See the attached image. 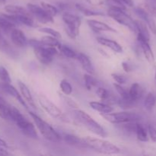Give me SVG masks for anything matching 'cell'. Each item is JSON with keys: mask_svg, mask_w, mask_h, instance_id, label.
<instances>
[{"mask_svg": "<svg viewBox=\"0 0 156 156\" xmlns=\"http://www.w3.org/2000/svg\"><path fill=\"white\" fill-rule=\"evenodd\" d=\"M83 140L88 149H93L99 153L105 155H117L120 152V149L117 146L111 142L101 139L86 136L84 137Z\"/></svg>", "mask_w": 156, "mask_h": 156, "instance_id": "obj_1", "label": "cell"}, {"mask_svg": "<svg viewBox=\"0 0 156 156\" xmlns=\"http://www.w3.org/2000/svg\"><path fill=\"white\" fill-rule=\"evenodd\" d=\"M29 114L33 119L36 127L46 140L52 143H59L61 141L60 135L54 128H53L51 125L49 124L45 120L41 119L39 116L31 111H29Z\"/></svg>", "mask_w": 156, "mask_h": 156, "instance_id": "obj_2", "label": "cell"}, {"mask_svg": "<svg viewBox=\"0 0 156 156\" xmlns=\"http://www.w3.org/2000/svg\"><path fill=\"white\" fill-rule=\"evenodd\" d=\"M75 113H76V117L78 121L82 123L90 132L101 137V138H105L108 136V133L105 129L86 112L82 111V110L76 109Z\"/></svg>", "mask_w": 156, "mask_h": 156, "instance_id": "obj_3", "label": "cell"}, {"mask_svg": "<svg viewBox=\"0 0 156 156\" xmlns=\"http://www.w3.org/2000/svg\"><path fill=\"white\" fill-rule=\"evenodd\" d=\"M62 19L65 24V30L67 35L72 39H76L79 34L82 21L79 16L65 12L62 14Z\"/></svg>", "mask_w": 156, "mask_h": 156, "instance_id": "obj_4", "label": "cell"}, {"mask_svg": "<svg viewBox=\"0 0 156 156\" xmlns=\"http://www.w3.org/2000/svg\"><path fill=\"white\" fill-rule=\"evenodd\" d=\"M108 15L110 18L114 19L120 24L125 26L133 32H136L137 27L136 21H134L129 15L125 13L124 10L118 9H109Z\"/></svg>", "mask_w": 156, "mask_h": 156, "instance_id": "obj_5", "label": "cell"}, {"mask_svg": "<svg viewBox=\"0 0 156 156\" xmlns=\"http://www.w3.org/2000/svg\"><path fill=\"white\" fill-rule=\"evenodd\" d=\"M101 115L107 121L115 125L131 121H139L140 119V116L136 114V113L127 112V111L117 113L111 112L108 113V114H101Z\"/></svg>", "mask_w": 156, "mask_h": 156, "instance_id": "obj_6", "label": "cell"}, {"mask_svg": "<svg viewBox=\"0 0 156 156\" xmlns=\"http://www.w3.org/2000/svg\"><path fill=\"white\" fill-rule=\"evenodd\" d=\"M34 52L41 63L44 65H49L53 60L54 56L58 54V51L55 47H47L44 46L34 49Z\"/></svg>", "mask_w": 156, "mask_h": 156, "instance_id": "obj_7", "label": "cell"}, {"mask_svg": "<svg viewBox=\"0 0 156 156\" xmlns=\"http://www.w3.org/2000/svg\"><path fill=\"white\" fill-rule=\"evenodd\" d=\"M38 101L43 109L52 117L59 119V120H62L64 118V115L61 110L46 96L39 95Z\"/></svg>", "mask_w": 156, "mask_h": 156, "instance_id": "obj_8", "label": "cell"}, {"mask_svg": "<svg viewBox=\"0 0 156 156\" xmlns=\"http://www.w3.org/2000/svg\"><path fill=\"white\" fill-rule=\"evenodd\" d=\"M27 8L32 16L34 17L37 21L42 24H48V23H53L54 20L52 16H50L48 13L45 12L42 7L37 5L28 3L27 5Z\"/></svg>", "mask_w": 156, "mask_h": 156, "instance_id": "obj_9", "label": "cell"}, {"mask_svg": "<svg viewBox=\"0 0 156 156\" xmlns=\"http://www.w3.org/2000/svg\"><path fill=\"white\" fill-rule=\"evenodd\" d=\"M135 12L143 21L146 23L149 27V30L152 31L153 34H156V23L154 19V17L151 15L144 8L136 7L135 8Z\"/></svg>", "mask_w": 156, "mask_h": 156, "instance_id": "obj_10", "label": "cell"}, {"mask_svg": "<svg viewBox=\"0 0 156 156\" xmlns=\"http://www.w3.org/2000/svg\"><path fill=\"white\" fill-rule=\"evenodd\" d=\"M137 41L140 43L142 51H143L146 60L150 63L153 62L155 61V56H154L153 51L149 45V41H148L146 37H144L143 35L139 33H137Z\"/></svg>", "mask_w": 156, "mask_h": 156, "instance_id": "obj_11", "label": "cell"}, {"mask_svg": "<svg viewBox=\"0 0 156 156\" xmlns=\"http://www.w3.org/2000/svg\"><path fill=\"white\" fill-rule=\"evenodd\" d=\"M17 126L19 128L20 130L22 132V133L24 134L26 136L31 139L38 138V135L37 133L35 126L31 122L27 120V119L17 123Z\"/></svg>", "mask_w": 156, "mask_h": 156, "instance_id": "obj_12", "label": "cell"}, {"mask_svg": "<svg viewBox=\"0 0 156 156\" xmlns=\"http://www.w3.org/2000/svg\"><path fill=\"white\" fill-rule=\"evenodd\" d=\"M11 39L16 47L21 48L25 47L28 44V41L24 35V33L19 29L15 28L11 32Z\"/></svg>", "mask_w": 156, "mask_h": 156, "instance_id": "obj_13", "label": "cell"}, {"mask_svg": "<svg viewBox=\"0 0 156 156\" xmlns=\"http://www.w3.org/2000/svg\"><path fill=\"white\" fill-rule=\"evenodd\" d=\"M2 88L3 89V91H5L7 94H9V95H11L12 97L15 98L24 108L27 109L28 107H27V102L25 101V100H24V98L22 97V95H21L19 92L18 91V90L15 88L14 86H12L11 84L9 83H3L2 85Z\"/></svg>", "mask_w": 156, "mask_h": 156, "instance_id": "obj_14", "label": "cell"}, {"mask_svg": "<svg viewBox=\"0 0 156 156\" xmlns=\"http://www.w3.org/2000/svg\"><path fill=\"white\" fill-rule=\"evenodd\" d=\"M87 23L89 25V27L95 32H117L115 29L112 27L109 26L108 24L102 22V21H97V20L90 19L87 21Z\"/></svg>", "mask_w": 156, "mask_h": 156, "instance_id": "obj_15", "label": "cell"}, {"mask_svg": "<svg viewBox=\"0 0 156 156\" xmlns=\"http://www.w3.org/2000/svg\"><path fill=\"white\" fill-rule=\"evenodd\" d=\"M96 40H97V42L99 44L104 46V47H108L110 50L114 51V53H120L123 52V48H122L121 46L118 43L116 42L115 41L108 39V38L105 37H98L96 38Z\"/></svg>", "mask_w": 156, "mask_h": 156, "instance_id": "obj_16", "label": "cell"}, {"mask_svg": "<svg viewBox=\"0 0 156 156\" xmlns=\"http://www.w3.org/2000/svg\"><path fill=\"white\" fill-rule=\"evenodd\" d=\"M76 59L79 60V62H80L81 66H82V69L86 72L87 73L91 75L94 74V68L93 66L92 63H91V60H90V58L88 57L87 55L84 54L82 53H78V56Z\"/></svg>", "mask_w": 156, "mask_h": 156, "instance_id": "obj_17", "label": "cell"}, {"mask_svg": "<svg viewBox=\"0 0 156 156\" xmlns=\"http://www.w3.org/2000/svg\"><path fill=\"white\" fill-rule=\"evenodd\" d=\"M64 140L69 146L73 147L79 148V149H88L84 142L83 138H80L72 134H66L64 136Z\"/></svg>", "mask_w": 156, "mask_h": 156, "instance_id": "obj_18", "label": "cell"}, {"mask_svg": "<svg viewBox=\"0 0 156 156\" xmlns=\"http://www.w3.org/2000/svg\"><path fill=\"white\" fill-rule=\"evenodd\" d=\"M18 87H19L21 95L24 98L25 101L30 105V107H31L34 109H35L36 108V105H35L33 97L31 95V93H30V90L27 88V85L24 83H23L22 82H21V81H18Z\"/></svg>", "mask_w": 156, "mask_h": 156, "instance_id": "obj_19", "label": "cell"}, {"mask_svg": "<svg viewBox=\"0 0 156 156\" xmlns=\"http://www.w3.org/2000/svg\"><path fill=\"white\" fill-rule=\"evenodd\" d=\"M90 107L94 111L101 113V114H108L111 113L114 111V108L107 104L101 103L98 101H91L89 103Z\"/></svg>", "mask_w": 156, "mask_h": 156, "instance_id": "obj_20", "label": "cell"}, {"mask_svg": "<svg viewBox=\"0 0 156 156\" xmlns=\"http://www.w3.org/2000/svg\"><path fill=\"white\" fill-rule=\"evenodd\" d=\"M4 9L7 13L10 14V15H31L28 9H24V7L18 5H8L5 6Z\"/></svg>", "mask_w": 156, "mask_h": 156, "instance_id": "obj_21", "label": "cell"}, {"mask_svg": "<svg viewBox=\"0 0 156 156\" xmlns=\"http://www.w3.org/2000/svg\"><path fill=\"white\" fill-rule=\"evenodd\" d=\"M129 94L131 98L136 102H138L143 96V89L139 83H133L129 90Z\"/></svg>", "mask_w": 156, "mask_h": 156, "instance_id": "obj_22", "label": "cell"}, {"mask_svg": "<svg viewBox=\"0 0 156 156\" xmlns=\"http://www.w3.org/2000/svg\"><path fill=\"white\" fill-rule=\"evenodd\" d=\"M136 135L137 140L140 142L146 143L149 140V133L148 129L145 128V126L140 123L137 122L136 123Z\"/></svg>", "mask_w": 156, "mask_h": 156, "instance_id": "obj_23", "label": "cell"}, {"mask_svg": "<svg viewBox=\"0 0 156 156\" xmlns=\"http://www.w3.org/2000/svg\"><path fill=\"white\" fill-rule=\"evenodd\" d=\"M137 27V33L143 35L144 37H146L148 41H150V33H149V27L143 20H136V21Z\"/></svg>", "mask_w": 156, "mask_h": 156, "instance_id": "obj_24", "label": "cell"}, {"mask_svg": "<svg viewBox=\"0 0 156 156\" xmlns=\"http://www.w3.org/2000/svg\"><path fill=\"white\" fill-rule=\"evenodd\" d=\"M0 28L5 33H11L15 28V24L1 15L0 16Z\"/></svg>", "mask_w": 156, "mask_h": 156, "instance_id": "obj_25", "label": "cell"}, {"mask_svg": "<svg viewBox=\"0 0 156 156\" xmlns=\"http://www.w3.org/2000/svg\"><path fill=\"white\" fill-rule=\"evenodd\" d=\"M76 7L81 13L83 14L84 15L87 17H89V16H104L105 14L103 12H98V11H94L92 10V9H88V8L85 7L84 5L81 4H76Z\"/></svg>", "mask_w": 156, "mask_h": 156, "instance_id": "obj_26", "label": "cell"}, {"mask_svg": "<svg viewBox=\"0 0 156 156\" xmlns=\"http://www.w3.org/2000/svg\"><path fill=\"white\" fill-rule=\"evenodd\" d=\"M58 49L59 50L60 53L62 55H64L66 57L70 58V59H76L77 58L78 53L75 50H73V49L70 48L69 47H68V46L60 44L58 47Z\"/></svg>", "mask_w": 156, "mask_h": 156, "instance_id": "obj_27", "label": "cell"}, {"mask_svg": "<svg viewBox=\"0 0 156 156\" xmlns=\"http://www.w3.org/2000/svg\"><path fill=\"white\" fill-rule=\"evenodd\" d=\"M10 108L11 106L8 105L2 99L0 101V117L1 118L4 119V120H11Z\"/></svg>", "mask_w": 156, "mask_h": 156, "instance_id": "obj_28", "label": "cell"}, {"mask_svg": "<svg viewBox=\"0 0 156 156\" xmlns=\"http://www.w3.org/2000/svg\"><path fill=\"white\" fill-rule=\"evenodd\" d=\"M155 104L156 96L152 92L148 93L144 101L145 108H146L148 111H152V110H153L154 107L155 106Z\"/></svg>", "mask_w": 156, "mask_h": 156, "instance_id": "obj_29", "label": "cell"}, {"mask_svg": "<svg viewBox=\"0 0 156 156\" xmlns=\"http://www.w3.org/2000/svg\"><path fill=\"white\" fill-rule=\"evenodd\" d=\"M41 41L44 46H47V47H55L58 48V47L61 44L59 43V39L53 36H50V35L42 37Z\"/></svg>", "mask_w": 156, "mask_h": 156, "instance_id": "obj_30", "label": "cell"}, {"mask_svg": "<svg viewBox=\"0 0 156 156\" xmlns=\"http://www.w3.org/2000/svg\"><path fill=\"white\" fill-rule=\"evenodd\" d=\"M84 80H85V88L88 91H91L93 87H96L98 85V82L97 79L88 73L84 75Z\"/></svg>", "mask_w": 156, "mask_h": 156, "instance_id": "obj_31", "label": "cell"}, {"mask_svg": "<svg viewBox=\"0 0 156 156\" xmlns=\"http://www.w3.org/2000/svg\"><path fill=\"white\" fill-rule=\"evenodd\" d=\"M105 4L109 9H118L126 10V5L121 0H105Z\"/></svg>", "mask_w": 156, "mask_h": 156, "instance_id": "obj_32", "label": "cell"}, {"mask_svg": "<svg viewBox=\"0 0 156 156\" xmlns=\"http://www.w3.org/2000/svg\"><path fill=\"white\" fill-rule=\"evenodd\" d=\"M10 114H11V120L15 122V123H18L22 120H25V117L21 114L19 111L15 107L11 106L10 108Z\"/></svg>", "mask_w": 156, "mask_h": 156, "instance_id": "obj_33", "label": "cell"}, {"mask_svg": "<svg viewBox=\"0 0 156 156\" xmlns=\"http://www.w3.org/2000/svg\"><path fill=\"white\" fill-rule=\"evenodd\" d=\"M41 7L45 10V12H47V13H48L49 15H50V16L53 17H53L56 16V15L58 14V11L59 10H58L57 8L55 7L53 5L50 4V3L45 2H42L41 3Z\"/></svg>", "mask_w": 156, "mask_h": 156, "instance_id": "obj_34", "label": "cell"}, {"mask_svg": "<svg viewBox=\"0 0 156 156\" xmlns=\"http://www.w3.org/2000/svg\"><path fill=\"white\" fill-rule=\"evenodd\" d=\"M59 87H60L61 91L62 94H66V95H70L73 93V86L71 84L66 80V79H62L61 80L60 84H59Z\"/></svg>", "mask_w": 156, "mask_h": 156, "instance_id": "obj_35", "label": "cell"}, {"mask_svg": "<svg viewBox=\"0 0 156 156\" xmlns=\"http://www.w3.org/2000/svg\"><path fill=\"white\" fill-rule=\"evenodd\" d=\"M114 88H115L116 91H117V92L120 94L121 98L125 99V100H133L130 98V96H129V91H127L126 89H124V88L121 86V85L117 83H114Z\"/></svg>", "mask_w": 156, "mask_h": 156, "instance_id": "obj_36", "label": "cell"}, {"mask_svg": "<svg viewBox=\"0 0 156 156\" xmlns=\"http://www.w3.org/2000/svg\"><path fill=\"white\" fill-rule=\"evenodd\" d=\"M96 94L98 96V98H100L102 101H112L111 98V94L110 92L105 88H98V89L96 90Z\"/></svg>", "mask_w": 156, "mask_h": 156, "instance_id": "obj_37", "label": "cell"}, {"mask_svg": "<svg viewBox=\"0 0 156 156\" xmlns=\"http://www.w3.org/2000/svg\"><path fill=\"white\" fill-rule=\"evenodd\" d=\"M0 80L3 83L11 84V82H12V79H11L9 72L2 66H0Z\"/></svg>", "mask_w": 156, "mask_h": 156, "instance_id": "obj_38", "label": "cell"}, {"mask_svg": "<svg viewBox=\"0 0 156 156\" xmlns=\"http://www.w3.org/2000/svg\"><path fill=\"white\" fill-rule=\"evenodd\" d=\"M38 30L42 33L47 34L50 35V36H53L54 37L57 38V39H59L61 38V34L59 32H58L57 30H54V29L51 28V27H39L38 28Z\"/></svg>", "mask_w": 156, "mask_h": 156, "instance_id": "obj_39", "label": "cell"}, {"mask_svg": "<svg viewBox=\"0 0 156 156\" xmlns=\"http://www.w3.org/2000/svg\"><path fill=\"white\" fill-rule=\"evenodd\" d=\"M59 96H60L61 98L64 101V102H65L67 105H69L70 108H75V109H79V105H78V104L76 103L74 100H73L71 98L68 97V95L64 94H59Z\"/></svg>", "mask_w": 156, "mask_h": 156, "instance_id": "obj_40", "label": "cell"}, {"mask_svg": "<svg viewBox=\"0 0 156 156\" xmlns=\"http://www.w3.org/2000/svg\"><path fill=\"white\" fill-rule=\"evenodd\" d=\"M0 49L3 51L6 52L7 53H11V52L12 51V48L9 46V43L5 40V38L3 37L2 34V32L0 30Z\"/></svg>", "mask_w": 156, "mask_h": 156, "instance_id": "obj_41", "label": "cell"}, {"mask_svg": "<svg viewBox=\"0 0 156 156\" xmlns=\"http://www.w3.org/2000/svg\"><path fill=\"white\" fill-rule=\"evenodd\" d=\"M144 8L151 15H152L153 17L156 18V5H155L152 4V3H149L148 2H146L144 4Z\"/></svg>", "mask_w": 156, "mask_h": 156, "instance_id": "obj_42", "label": "cell"}, {"mask_svg": "<svg viewBox=\"0 0 156 156\" xmlns=\"http://www.w3.org/2000/svg\"><path fill=\"white\" fill-rule=\"evenodd\" d=\"M111 76H112L113 79L117 82V84H120V85H123V84H125L126 82V79L125 76H122V75L116 74V73H113L111 74Z\"/></svg>", "mask_w": 156, "mask_h": 156, "instance_id": "obj_43", "label": "cell"}, {"mask_svg": "<svg viewBox=\"0 0 156 156\" xmlns=\"http://www.w3.org/2000/svg\"><path fill=\"white\" fill-rule=\"evenodd\" d=\"M148 133H149V137L153 142L156 143V128L153 125L149 124L148 125Z\"/></svg>", "mask_w": 156, "mask_h": 156, "instance_id": "obj_44", "label": "cell"}, {"mask_svg": "<svg viewBox=\"0 0 156 156\" xmlns=\"http://www.w3.org/2000/svg\"><path fill=\"white\" fill-rule=\"evenodd\" d=\"M28 45H30V47H33V49L37 48V47H43L44 46L43 44V43L41 42V41H38V40L35 39H30L28 41Z\"/></svg>", "mask_w": 156, "mask_h": 156, "instance_id": "obj_45", "label": "cell"}, {"mask_svg": "<svg viewBox=\"0 0 156 156\" xmlns=\"http://www.w3.org/2000/svg\"><path fill=\"white\" fill-rule=\"evenodd\" d=\"M122 67H123V70L126 72H127V73H129V72L133 71V68L132 66H131L130 64L127 62H122Z\"/></svg>", "mask_w": 156, "mask_h": 156, "instance_id": "obj_46", "label": "cell"}, {"mask_svg": "<svg viewBox=\"0 0 156 156\" xmlns=\"http://www.w3.org/2000/svg\"><path fill=\"white\" fill-rule=\"evenodd\" d=\"M9 153L7 152L5 148L0 146V155H9Z\"/></svg>", "mask_w": 156, "mask_h": 156, "instance_id": "obj_47", "label": "cell"}, {"mask_svg": "<svg viewBox=\"0 0 156 156\" xmlns=\"http://www.w3.org/2000/svg\"><path fill=\"white\" fill-rule=\"evenodd\" d=\"M126 5L129 7H133V0H121Z\"/></svg>", "mask_w": 156, "mask_h": 156, "instance_id": "obj_48", "label": "cell"}, {"mask_svg": "<svg viewBox=\"0 0 156 156\" xmlns=\"http://www.w3.org/2000/svg\"><path fill=\"white\" fill-rule=\"evenodd\" d=\"M0 146H2V147H4V148H5V149H6V148L9 147L7 143H6L5 140H3L2 139H1V138H0Z\"/></svg>", "mask_w": 156, "mask_h": 156, "instance_id": "obj_49", "label": "cell"}, {"mask_svg": "<svg viewBox=\"0 0 156 156\" xmlns=\"http://www.w3.org/2000/svg\"><path fill=\"white\" fill-rule=\"evenodd\" d=\"M146 2H149V3H152V4L155 5H156V0H147Z\"/></svg>", "mask_w": 156, "mask_h": 156, "instance_id": "obj_50", "label": "cell"}, {"mask_svg": "<svg viewBox=\"0 0 156 156\" xmlns=\"http://www.w3.org/2000/svg\"><path fill=\"white\" fill-rule=\"evenodd\" d=\"M5 2H6V0H0V3H1V4H5Z\"/></svg>", "mask_w": 156, "mask_h": 156, "instance_id": "obj_51", "label": "cell"}, {"mask_svg": "<svg viewBox=\"0 0 156 156\" xmlns=\"http://www.w3.org/2000/svg\"><path fill=\"white\" fill-rule=\"evenodd\" d=\"M155 79L156 80V68H155Z\"/></svg>", "mask_w": 156, "mask_h": 156, "instance_id": "obj_52", "label": "cell"}, {"mask_svg": "<svg viewBox=\"0 0 156 156\" xmlns=\"http://www.w3.org/2000/svg\"><path fill=\"white\" fill-rule=\"evenodd\" d=\"M2 100V98H0V101H1Z\"/></svg>", "mask_w": 156, "mask_h": 156, "instance_id": "obj_53", "label": "cell"}]
</instances>
